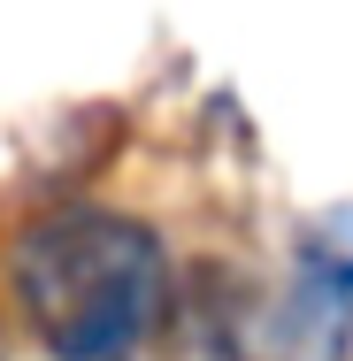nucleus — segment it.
<instances>
[{
	"label": "nucleus",
	"mask_w": 353,
	"mask_h": 361,
	"mask_svg": "<svg viewBox=\"0 0 353 361\" xmlns=\"http://www.w3.org/2000/svg\"><path fill=\"white\" fill-rule=\"evenodd\" d=\"M8 300L47 361H139L169 331V238L123 208H47L8 238Z\"/></svg>",
	"instance_id": "nucleus-1"
},
{
	"label": "nucleus",
	"mask_w": 353,
	"mask_h": 361,
	"mask_svg": "<svg viewBox=\"0 0 353 361\" xmlns=\"http://www.w3.org/2000/svg\"><path fill=\"white\" fill-rule=\"evenodd\" d=\"M284 361H346L353 354V200H330L292 231L284 300L269 323Z\"/></svg>",
	"instance_id": "nucleus-2"
}]
</instances>
